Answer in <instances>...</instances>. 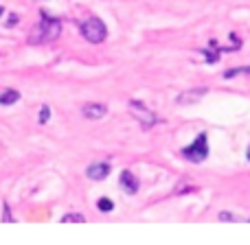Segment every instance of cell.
<instances>
[{"mask_svg": "<svg viewBox=\"0 0 250 245\" xmlns=\"http://www.w3.org/2000/svg\"><path fill=\"white\" fill-rule=\"evenodd\" d=\"M60 221L62 224H86V215H82V212H68Z\"/></svg>", "mask_w": 250, "mask_h": 245, "instance_id": "cell-12", "label": "cell"}, {"mask_svg": "<svg viewBox=\"0 0 250 245\" xmlns=\"http://www.w3.org/2000/svg\"><path fill=\"white\" fill-rule=\"evenodd\" d=\"M207 92H208V88H191V90H185V92H180V94L176 96V103L178 105H195L202 96H207Z\"/></svg>", "mask_w": 250, "mask_h": 245, "instance_id": "cell-7", "label": "cell"}, {"mask_svg": "<svg viewBox=\"0 0 250 245\" xmlns=\"http://www.w3.org/2000/svg\"><path fill=\"white\" fill-rule=\"evenodd\" d=\"M129 112L138 118V123H141L143 129H149V127H154V125L158 123V116H156V114L151 112L145 103H143V101H136V99L129 101Z\"/></svg>", "mask_w": 250, "mask_h": 245, "instance_id": "cell-5", "label": "cell"}, {"mask_svg": "<svg viewBox=\"0 0 250 245\" xmlns=\"http://www.w3.org/2000/svg\"><path fill=\"white\" fill-rule=\"evenodd\" d=\"M246 160L250 162V145H248V149H246Z\"/></svg>", "mask_w": 250, "mask_h": 245, "instance_id": "cell-18", "label": "cell"}, {"mask_svg": "<svg viewBox=\"0 0 250 245\" xmlns=\"http://www.w3.org/2000/svg\"><path fill=\"white\" fill-rule=\"evenodd\" d=\"M79 31H82L83 39L90 44H101L108 39V26H105V22L97 16H90V18L79 22Z\"/></svg>", "mask_w": 250, "mask_h": 245, "instance_id": "cell-2", "label": "cell"}, {"mask_svg": "<svg viewBox=\"0 0 250 245\" xmlns=\"http://www.w3.org/2000/svg\"><path fill=\"white\" fill-rule=\"evenodd\" d=\"M2 221L4 224H13V221H16V217L11 215V208H9L7 202H2Z\"/></svg>", "mask_w": 250, "mask_h": 245, "instance_id": "cell-15", "label": "cell"}, {"mask_svg": "<svg viewBox=\"0 0 250 245\" xmlns=\"http://www.w3.org/2000/svg\"><path fill=\"white\" fill-rule=\"evenodd\" d=\"M110 171H112L110 162H92V164H88V169H86V177L92 182H101L110 175Z\"/></svg>", "mask_w": 250, "mask_h": 245, "instance_id": "cell-8", "label": "cell"}, {"mask_svg": "<svg viewBox=\"0 0 250 245\" xmlns=\"http://www.w3.org/2000/svg\"><path fill=\"white\" fill-rule=\"evenodd\" d=\"M18 22H20V18H18L16 13H9V16H7V22H4V26H7V29H13Z\"/></svg>", "mask_w": 250, "mask_h": 245, "instance_id": "cell-16", "label": "cell"}, {"mask_svg": "<svg viewBox=\"0 0 250 245\" xmlns=\"http://www.w3.org/2000/svg\"><path fill=\"white\" fill-rule=\"evenodd\" d=\"M229 39L233 42L230 46H220L215 39H211V42H208V48H204V51H202L204 61H207V64H215V61H220L222 53H235V51H239V48H242V39H239L235 33H230Z\"/></svg>", "mask_w": 250, "mask_h": 245, "instance_id": "cell-4", "label": "cell"}, {"mask_svg": "<svg viewBox=\"0 0 250 245\" xmlns=\"http://www.w3.org/2000/svg\"><path fill=\"white\" fill-rule=\"evenodd\" d=\"M18 101H20V92L13 90V88H7V90L0 92V105H16Z\"/></svg>", "mask_w": 250, "mask_h": 245, "instance_id": "cell-10", "label": "cell"}, {"mask_svg": "<svg viewBox=\"0 0 250 245\" xmlns=\"http://www.w3.org/2000/svg\"><path fill=\"white\" fill-rule=\"evenodd\" d=\"M220 221H239V219L233 215V212H229V210H222V212H220Z\"/></svg>", "mask_w": 250, "mask_h": 245, "instance_id": "cell-17", "label": "cell"}, {"mask_svg": "<svg viewBox=\"0 0 250 245\" xmlns=\"http://www.w3.org/2000/svg\"><path fill=\"white\" fill-rule=\"evenodd\" d=\"M4 16V7H2V4H0V18H2Z\"/></svg>", "mask_w": 250, "mask_h": 245, "instance_id": "cell-19", "label": "cell"}, {"mask_svg": "<svg viewBox=\"0 0 250 245\" xmlns=\"http://www.w3.org/2000/svg\"><path fill=\"white\" fill-rule=\"evenodd\" d=\"M119 186H121V190L125 195H136L138 188H141V182H138V177L129 169H125V171H121V175H119Z\"/></svg>", "mask_w": 250, "mask_h": 245, "instance_id": "cell-6", "label": "cell"}, {"mask_svg": "<svg viewBox=\"0 0 250 245\" xmlns=\"http://www.w3.org/2000/svg\"><path fill=\"white\" fill-rule=\"evenodd\" d=\"M242 75H246L250 77V66H237V68H229L222 73V77L224 79H235V77H242Z\"/></svg>", "mask_w": 250, "mask_h": 245, "instance_id": "cell-11", "label": "cell"}, {"mask_svg": "<svg viewBox=\"0 0 250 245\" xmlns=\"http://www.w3.org/2000/svg\"><path fill=\"white\" fill-rule=\"evenodd\" d=\"M180 155L187 160V162H193V164L204 162V160L208 158V136H207V132H200L191 145L182 147Z\"/></svg>", "mask_w": 250, "mask_h": 245, "instance_id": "cell-3", "label": "cell"}, {"mask_svg": "<svg viewBox=\"0 0 250 245\" xmlns=\"http://www.w3.org/2000/svg\"><path fill=\"white\" fill-rule=\"evenodd\" d=\"M48 118H51V108H48V105H42V108H40L38 123H40V125H46V123H48Z\"/></svg>", "mask_w": 250, "mask_h": 245, "instance_id": "cell-14", "label": "cell"}, {"mask_svg": "<svg viewBox=\"0 0 250 245\" xmlns=\"http://www.w3.org/2000/svg\"><path fill=\"white\" fill-rule=\"evenodd\" d=\"M97 208H99L101 212H112L114 210V202L112 199H108V197H101L99 202H97Z\"/></svg>", "mask_w": 250, "mask_h": 245, "instance_id": "cell-13", "label": "cell"}, {"mask_svg": "<svg viewBox=\"0 0 250 245\" xmlns=\"http://www.w3.org/2000/svg\"><path fill=\"white\" fill-rule=\"evenodd\" d=\"M40 18H42V20H40L29 33V44L40 46V44H48V42L60 39V35H62V20L60 18L48 16V11H44V9L40 11Z\"/></svg>", "mask_w": 250, "mask_h": 245, "instance_id": "cell-1", "label": "cell"}, {"mask_svg": "<svg viewBox=\"0 0 250 245\" xmlns=\"http://www.w3.org/2000/svg\"><path fill=\"white\" fill-rule=\"evenodd\" d=\"M82 114H83V118H88V121H99V118H104L105 114H108V105L86 103V105H82Z\"/></svg>", "mask_w": 250, "mask_h": 245, "instance_id": "cell-9", "label": "cell"}]
</instances>
